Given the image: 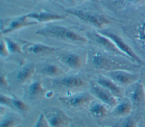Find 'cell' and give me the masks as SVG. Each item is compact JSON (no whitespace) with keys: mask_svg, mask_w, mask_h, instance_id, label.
Returning <instances> with one entry per match:
<instances>
[{"mask_svg":"<svg viewBox=\"0 0 145 127\" xmlns=\"http://www.w3.org/2000/svg\"><path fill=\"white\" fill-rule=\"evenodd\" d=\"M1 105L3 106L8 107L11 109H12V97H10L8 95L5 94L1 93L0 98Z\"/></svg>","mask_w":145,"mask_h":127,"instance_id":"obj_27","label":"cell"},{"mask_svg":"<svg viewBox=\"0 0 145 127\" xmlns=\"http://www.w3.org/2000/svg\"><path fill=\"white\" fill-rule=\"evenodd\" d=\"M55 85L65 87L68 89H76L85 85V81L80 77L74 75L64 76L54 80Z\"/></svg>","mask_w":145,"mask_h":127,"instance_id":"obj_17","label":"cell"},{"mask_svg":"<svg viewBox=\"0 0 145 127\" xmlns=\"http://www.w3.org/2000/svg\"><path fill=\"white\" fill-rule=\"evenodd\" d=\"M35 21H30L27 14L1 21V34H7L22 28L37 24Z\"/></svg>","mask_w":145,"mask_h":127,"instance_id":"obj_9","label":"cell"},{"mask_svg":"<svg viewBox=\"0 0 145 127\" xmlns=\"http://www.w3.org/2000/svg\"><path fill=\"white\" fill-rule=\"evenodd\" d=\"M1 87L2 88H4L6 89H10V87L9 84V82L5 75H2L1 76Z\"/></svg>","mask_w":145,"mask_h":127,"instance_id":"obj_31","label":"cell"},{"mask_svg":"<svg viewBox=\"0 0 145 127\" xmlns=\"http://www.w3.org/2000/svg\"><path fill=\"white\" fill-rule=\"evenodd\" d=\"M102 127H118V124H114L113 125H112V126H102Z\"/></svg>","mask_w":145,"mask_h":127,"instance_id":"obj_34","label":"cell"},{"mask_svg":"<svg viewBox=\"0 0 145 127\" xmlns=\"http://www.w3.org/2000/svg\"><path fill=\"white\" fill-rule=\"evenodd\" d=\"M89 59L91 64L95 69L105 72L117 69L134 71L138 66V64L135 63L131 64L130 62L133 61L126 58L112 54H109L107 52L106 53L101 51L92 52Z\"/></svg>","mask_w":145,"mask_h":127,"instance_id":"obj_1","label":"cell"},{"mask_svg":"<svg viewBox=\"0 0 145 127\" xmlns=\"http://www.w3.org/2000/svg\"><path fill=\"white\" fill-rule=\"evenodd\" d=\"M79 1H80V2H83V1H86V0H78Z\"/></svg>","mask_w":145,"mask_h":127,"instance_id":"obj_36","label":"cell"},{"mask_svg":"<svg viewBox=\"0 0 145 127\" xmlns=\"http://www.w3.org/2000/svg\"><path fill=\"white\" fill-rule=\"evenodd\" d=\"M121 99L112 108L111 114L114 117L124 118L130 116L134 108L131 101L127 97H124Z\"/></svg>","mask_w":145,"mask_h":127,"instance_id":"obj_16","label":"cell"},{"mask_svg":"<svg viewBox=\"0 0 145 127\" xmlns=\"http://www.w3.org/2000/svg\"><path fill=\"white\" fill-rule=\"evenodd\" d=\"M27 16L29 19L41 23L62 20L66 18L64 15L46 11H41L39 13H31L27 14Z\"/></svg>","mask_w":145,"mask_h":127,"instance_id":"obj_18","label":"cell"},{"mask_svg":"<svg viewBox=\"0 0 145 127\" xmlns=\"http://www.w3.org/2000/svg\"><path fill=\"white\" fill-rule=\"evenodd\" d=\"M3 40H5L6 44V46L10 53L23 54L24 52L22 47H21L18 43L14 42L13 40L7 37H5L3 38Z\"/></svg>","mask_w":145,"mask_h":127,"instance_id":"obj_25","label":"cell"},{"mask_svg":"<svg viewBox=\"0 0 145 127\" xmlns=\"http://www.w3.org/2000/svg\"><path fill=\"white\" fill-rule=\"evenodd\" d=\"M19 113H4L3 116H1L0 127H16L20 125L22 118Z\"/></svg>","mask_w":145,"mask_h":127,"instance_id":"obj_22","label":"cell"},{"mask_svg":"<svg viewBox=\"0 0 145 127\" xmlns=\"http://www.w3.org/2000/svg\"><path fill=\"white\" fill-rule=\"evenodd\" d=\"M60 60L62 63L72 69H79L82 65L81 57L75 53L64 54L61 56Z\"/></svg>","mask_w":145,"mask_h":127,"instance_id":"obj_20","label":"cell"},{"mask_svg":"<svg viewBox=\"0 0 145 127\" xmlns=\"http://www.w3.org/2000/svg\"><path fill=\"white\" fill-rule=\"evenodd\" d=\"M61 103L69 109L88 107L93 101L94 97L87 92H78L58 97Z\"/></svg>","mask_w":145,"mask_h":127,"instance_id":"obj_3","label":"cell"},{"mask_svg":"<svg viewBox=\"0 0 145 127\" xmlns=\"http://www.w3.org/2000/svg\"><path fill=\"white\" fill-rule=\"evenodd\" d=\"M137 127H145V120L140 121L139 122H138Z\"/></svg>","mask_w":145,"mask_h":127,"instance_id":"obj_32","label":"cell"},{"mask_svg":"<svg viewBox=\"0 0 145 127\" xmlns=\"http://www.w3.org/2000/svg\"><path fill=\"white\" fill-rule=\"evenodd\" d=\"M11 97L12 109L16 110L20 115L23 116L27 114L30 109L29 104L14 94L12 95Z\"/></svg>","mask_w":145,"mask_h":127,"instance_id":"obj_24","label":"cell"},{"mask_svg":"<svg viewBox=\"0 0 145 127\" xmlns=\"http://www.w3.org/2000/svg\"><path fill=\"white\" fill-rule=\"evenodd\" d=\"M66 1H67L68 2H71V3H74V2H75V0H66Z\"/></svg>","mask_w":145,"mask_h":127,"instance_id":"obj_35","label":"cell"},{"mask_svg":"<svg viewBox=\"0 0 145 127\" xmlns=\"http://www.w3.org/2000/svg\"><path fill=\"white\" fill-rule=\"evenodd\" d=\"M39 35L62 40L73 43L85 44L88 40L84 36L66 27L58 25H48L36 31Z\"/></svg>","mask_w":145,"mask_h":127,"instance_id":"obj_2","label":"cell"},{"mask_svg":"<svg viewBox=\"0 0 145 127\" xmlns=\"http://www.w3.org/2000/svg\"><path fill=\"white\" fill-rule=\"evenodd\" d=\"M96 83L109 91L118 99H122L125 96V91H124L123 87L118 85L105 75H100L96 80Z\"/></svg>","mask_w":145,"mask_h":127,"instance_id":"obj_12","label":"cell"},{"mask_svg":"<svg viewBox=\"0 0 145 127\" xmlns=\"http://www.w3.org/2000/svg\"><path fill=\"white\" fill-rule=\"evenodd\" d=\"M44 114L50 127H68L72 118L60 108L57 106H48L43 109Z\"/></svg>","mask_w":145,"mask_h":127,"instance_id":"obj_5","label":"cell"},{"mask_svg":"<svg viewBox=\"0 0 145 127\" xmlns=\"http://www.w3.org/2000/svg\"><path fill=\"white\" fill-rule=\"evenodd\" d=\"M38 73L47 77H57L63 73L62 69L57 64L53 63L46 64L38 70Z\"/></svg>","mask_w":145,"mask_h":127,"instance_id":"obj_23","label":"cell"},{"mask_svg":"<svg viewBox=\"0 0 145 127\" xmlns=\"http://www.w3.org/2000/svg\"><path fill=\"white\" fill-rule=\"evenodd\" d=\"M104 75L122 87H128L139 80L138 73L125 69L111 71L105 72Z\"/></svg>","mask_w":145,"mask_h":127,"instance_id":"obj_8","label":"cell"},{"mask_svg":"<svg viewBox=\"0 0 145 127\" xmlns=\"http://www.w3.org/2000/svg\"><path fill=\"white\" fill-rule=\"evenodd\" d=\"M0 54L2 58H6L8 56L10 52L4 40H1L0 44Z\"/></svg>","mask_w":145,"mask_h":127,"instance_id":"obj_30","label":"cell"},{"mask_svg":"<svg viewBox=\"0 0 145 127\" xmlns=\"http://www.w3.org/2000/svg\"><path fill=\"white\" fill-rule=\"evenodd\" d=\"M88 36L93 41L95 42L98 45L100 46V47L103 48L104 50H105L107 52L121 56L130 59L128 57H127L125 54H123L122 52H121L117 48V47L116 46V45L112 42V41L110 39H109L108 38L106 37L105 36L102 35L101 34L99 33V32H92V33L88 34Z\"/></svg>","mask_w":145,"mask_h":127,"instance_id":"obj_11","label":"cell"},{"mask_svg":"<svg viewBox=\"0 0 145 127\" xmlns=\"http://www.w3.org/2000/svg\"><path fill=\"white\" fill-rule=\"evenodd\" d=\"M32 127H50V126L47 122L44 114L42 113L39 115L37 121Z\"/></svg>","mask_w":145,"mask_h":127,"instance_id":"obj_28","label":"cell"},{"mask_svg":"<svg viewBox=\"0 0 145 127\" xmlns=\"http://www.w3.org/2000/svg\"><path fill=\"white\" fill-rule=\"evenodd\" d=\"M125 97L132 103L134 109H140L145 104V88L144 84L140 80L127 87L125 92Z\"/></svg>","mask_w":145,"mask_h":127,"instance_id":"obj_7","label":"cell"},{"mask_svg":"<svg viewBox=\"0 0 145 127\" xmlns=\"http://www.w3.org/2000/svg\"><path fill=\"white\" fill-rule=\"evenodd\" d=\"M133 37L140 51L145 54V19L136 27Z\"/></svg>","mask_w":145,"mask_h":127,"instance_id":"obj_21","label":"cell"},{"mask_svg":"<svg viewBox=\"0 0 145 127\" xmlns=\"http://www.w3.org/2000/svg\"><path fill=\"white\" fill-rule=\"evenodd\" d=\"M129 3H132V4H137L139 3L141 0H126Z\"/></svg>","mask_w":145,"mask_h":127,"instance_id":"obj_33","label":"cell"},{"mask_svg":"<svg viewBox=\"0 0 145 127\" xmlns=\"http://www.w3.org/2000/svg\"><path fill=\"white\" fill-rule=\"evenodd\" d=\"M24 97L29 101H35L46 95V89L40 81H35L24 88Z\"/></svg>","mask_w":145,"mask_h":127,"instance_id":"obj_13","label":"cell"},{"mask_svg":"<svg viewBox=\"0 0 145 127\" xmlns=\"http://www.w3.org/2000/svg\"><path fill=\"white\" fill-rule=\"evenodd\" d=\"M138 122L131 116L124 117L118 122V127H137Z\"/></svg>","mask_w":145,"mask_h":127,"instance_id":"obj_26","label":"cell"},{"mask_svg":"<svg viewBox=\"0 0 145 127\" xmlns=\"http://www.w3.org/2000/svg\"><path fill=\"white\" fill-rule=\"evenodd\" d=\"M68 127H87L85 121L79 117L72 118L71 121Z\"/></svg>","mask_w":145,"mask_h":127,"instance_id":"obj_29","label":"cell"},{"mask_svg":"<svg viewBox=\"0 0 145 127\" xmlns=\"http://www.w3.org/2000/svg\"><path fill=\"white\" fill-rule=\"evenodd\" d=\"M36 72L33 63H28L18 69L15 75L16 81L20 84H23L29 80Z\"/></svg>","mask_w":145,"mask_h":127,"instance_id":"obj_19","label":"cell"},{"mask_svg":"<svg viewBox=\"0 0 145 127\" xmlns=\"http://www.w3.org/2000/svg\"><path fill=\"white\" fill-rule=\"evenodd\" d=\"M98 32L110 39L117 48L133 62L139 65H145V61L142 59L133 48L120 36L105 30L99 31Z\"/></svg>","mask_w":145,"mask_h":127,"instance_id":"obj_4","label":"cell"},{"mask_svg":"<svg viewBox=\"0 0 145 127\" xmlns=\"http://www.w3.org/2000/svg\"><path fill=\"white\" fill-rule=\"evenodd\" d=\"M108 107L101 102L93 101L88 106V111L91 117L99 122L109 116Z\"/></svg>","mask_w":145,"mask_h":127,"instance_id":"obj_15","label":"cell"},{"mask_svg":"<svg viewBox=\"0 0 145 127\" xmlns=\"http://www.w3.org/2000/svg\"><path fill=\"white\" fill-rule=\"evenodd\" d=\"M90 93L100 102L110 108H114L118 102V99L109 91L103 88L96 82L90 84Z\"/></svg>","mask_w":145,"mask_h":127,"instance_id":"obj_10","label":"cell"},{"mask_svg":"<svg viewBox=\"0 0 145 127\" xmlns=\"http://www.w3.org/2000/svg\"><path fill=\"white\" fill-rule=\"evenodd\" d=\"M144 88H145V83L144 84Z\"/></svg>","mask_w":145,"mask_h":127,"instance_id":"obj_38","label":"cell"},{"mask_svg":"<svg viewBox=\"0 0 145 127\" xmlns=\"http://www.w3.org/2000/svg\"><path fill=\"white\" fill-rule=\"evenodd\" d=\"M66 12L78 18L80 20L91 24L96 28H102L104 26L109 23V21L104 15L97 13H93L83 10L67 9Z\"/></svg>","mask_w":145,"mask_h":127,"instance_id":"obj_6","label":"cell"},{"mask_svg":"<svg viewBox=\"0 0 145 127\" xmlns=\"http://www.w3.org/2000/svg\"><path fill=\"white\" fill-rule=\"evenodd\" d=\"M23 52L28 54L40 55L52 54L56 52L58 48L38 43H29L22 47Z\"/></svg>","mask_w":145,"mask_h":127,"instance_id":"obj_14","label":"cell"},{"mask_svg":"<svg viewBox=\"0 0 145 127\" xmlns=\"http://www.w3.org/2000/svg\"><path fill=\"white\" fill-rule=\"evenodd\" d=\"M16 127H22V126H20V125H18V126H17Z\"/></svg>","mask_w":145,"mask_h":127,"instance_id":"obj_37","label":"cell"},{"mask_svg":"<svg viewBox=\"0 0 145 127\" xmlns=\"http://www.w3.org/2000/svg\"><path fill=\"white\" fill-rule=\"evenodd\" d=\"M46 1H53V0H46Z\"/></svg>","mask_w":145,"mask_h":127,"instance_id":"obj_39","label":"cell"}]
</instances>
